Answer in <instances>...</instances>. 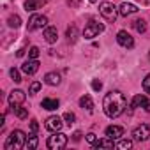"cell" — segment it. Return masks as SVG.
<instances>
[{"instance_id":"1","label":"cell","mask_w":150,"mask_h":150,"mask_svg":"<svg viewBox=\"0 0 150 150\" xmlns=\"http://www.w3.org/2000/svg\"><path fill=\"white\" fill-rule=\"evenodd\" d=\"M127 108V99L122 92L118 90H111L104 96L103 99V110L106 113V117L110 118H117L124 113V110Z\"/></svg>"},{"instance_id":"2","label":"cell","mask_w":150,"mask_h":150,"mask_svg":"<svg viewBox=\"0 0 150 150\" xmlns=\"http://www.w3.org/2000/svg\"><path fill=\"white\" fill-rule=\"evenodd\" d=\"M25 143H27L25 132L20 129H14L6 139V150H21L25 146Z\"/></svg>"},{"instance_id":"3","label":"cell","mask_w":150,"mask_h":150,"mask_svg":"<svg viewBox=\"0 0 150 150\" xmlns=\"http://www.w3.org/2000/svg\"><path fill=\"white\" fill-rule=\"evenodd\" d=\"M99 11H101V14H103V18L106 20V21H110V23H115L117 21V18H118V9L111 4V2H103L101 6H99Z\"/></svg>"},{"instance_id":"4","label":"cell","mask_w":150,"mask_h":150,"mask_svg":"<svg viewBox=\"0 0 150 150\" xmlns=\"http://www.w3.org/2000/svg\"><path fill=\"white\" fill-rule=\"evenodd\" d=\"M48 148L50 150H62V148H65V145H67V136L65 134H62L60 131L58 132H53V136H50L48 138Z\"/></svg>"},{"instance_id":"5","label":"cell","mask_w":150,"mask_h":150,"mask_svg":"<svg viewBox=\"0 0 150 150\" xmlns=\"http://www.w3.org/2000/svg\"><path fill=\"white\" fill-rule=\"evenodd\" d=\"M103 30H104V25H103V23H99V21H96V20H90V21L87 23L85 30H83V37H85V39H94V37H97Z\"/></svg>"},{"instance_id":"6","label":"cell","mask_w":150,"mask_h":150,"mask_svg":"<svg viewBox=\"0 0 150 150\" xmlns=\"http://www.w3.org/2000/svg\"><path fill=\"white\" fill-rule=\"evenodd\" d=\"M46 25H48V18H46V16H42V14H32V16H30V20H28L27 28L32 32V30L46 28Z\"/></svg>"},{"instance_id":"7","label":"cell","mask_w":150,"mask_h":150,"mask_svg":"<svg viewBox=\"0 0 150 150\" xmlns=\"http://www.w3.org/2000/svg\"><path fill=\"white\" fill-rule=\"evenodd\" d=\"M117 42H118L122 48H127V50H131V48L134 46L132 35H131L129 32H125V30H120V32L117 34Z\"/></svg>"},{"instance_id":"8","label":"cell","mask_w":150,"mask_h":150,"mask_svg":"<svg viewBox=\"0 0 150 150\" xmlns=\"http://www.w3.org/2000/svg\"><path fill=\"white\" fill-rule=\"evenodd\" d=\"M148 136H150V127L146 124H141L132 131V139H136V141H146Z\"/></svg>"},{"instance_id":"9","label":"cell","mask_w":150,"mask_h":150,"mask_svg":"<svg viewBox=\"0 0 150 150\" xmlns=\"http://www.w3.org/2000/svg\"><path fill=\"white\" fill-rule=\"evenodd\" d=\"M25 92L23 90H13L11 94H9V104H11V108L14 110V108H18V106H21L23 103H25Z\"/></svg>"},{"instance_id":"10","label":"cell","mask_w":150,"mask_h":150,"mask_svg":"<svg viewBox=\"0 0 150 150\" xmlns=\"http://www.w3.org/2000/svg\"><path fill=\"white\" fill-rule=\"evenodd\" d=\"M62 118L60 117H57V115H51V117H48L46 118V124H44V127L50 131V132H58L60 129H62Z\"/></svg>"},{"instance_id":"11","label":"cell","mask_w":150,"mask_h":150,"mask_svg":"<svg viewBox=\"0 0 150 150\" xmlns=\"http://www.w3.org/2000/svg\"><path fill=\"white\" fill-rule=\"evenodd\" d=\"M21 71H23L25 74H28V76L35 74V72L39 71V62H37V58H28V60L21 65Z\"/></svg>"},{"instance_id":"12","label":"cell","mask_w":150,"mask_h":150,"mask_svg":"<svg viewBox=\"0 0 150 150\" xmlns=\"http://www.w3.org/2000/svg\"><path fill=\"white\" fill-rule=\"evenodd\" d=\"M106 136L111 138V139H118V138L124 136V127H120V125H110V127H106Z\"/></svg>"},{"instance_id":"13","label":"cell","mask_w":150,"mask_h":150,"mask_svg":"<svg viewBox=\"0 0 150 150\" xmlns=\"http://www.w3.org/2000/svg\"><path fill=\"white\" fill-rule=\"evenodd\" d=\"M118 13H120V16H131V14L138 13V7H136L134 4H127V2H124V4L118 7Z\"/></svg>"},{"instance_id":"14","label":"cell","mask_w":150,"mask_h":150,"mask_svg":"<svg viewBox=\"0 0 150 150\" xmlns=\"http://www.w3.org/2000/svg\"><path fill=\"white\" fill-rule=\"evenodd\" d=\"M44 39H46V42H50V44L57 42V39H58L57 28H55V27H46V28H44Z\"/></svg>"},{"instance_id":"15","label":"cell","mask_w":150,"mask_h":150,"mask_svg":"<svg viewBox=\"0 0 150 150\" xmlns=\"http://www.w3.org/2000/svg\"><path fill=\"white\" fill-rule=\"evenodd\" d=\"M44 83L46 85H51V87L60 85V74L58 72H48L46 76H44Z\"/></svg>"},{"instance_id":"16","label":"cell","mask_w":150,"mask_h":150,"mask_svg":"<svg viewBox=\"0 0 150 150\" xmlns=\"http://www.w3.org/2000/svg\"><path fill=\"white\" fill-rule=\"evenodd\" d=\"M58 99H50V97H46V99H42V103H41V106L44 108V110H50V111H53V110H57L58 108Z\"/></svg>"},{"instance_id":"17","label":"cell","mask_w":150,"mask_h":150,"mask_svg":"<svg viewBox=\"0 0 150 150\" xmlns=\"http://www.w3.org/2000/svg\"><path fill=\"white\" fill-rule=\"evenodd\" d=\"M94 146L96 148H113L115 146V143H113V139L111 138H104V139H97L96 143H94Z\"/></svg>"},{"instance_id":"18","label":"cell","mask_w":150,"mask_h":150,"mask_svg":"<svg viewBox=\"0 0 150 150\" xmlns=\"http://www.w3.org/2000/svg\"><path fill=\"white\" fill-rule=\"evenodd\" d=\"M80 106H81L83 110H87V111H92V110H94V101H92V97H90V96H83V97L80 99Z\"/></svg>"},{"instance_id":"19","label":"cell","mask_w":150,"mask_h":150,"mask_svg":"<svg viewBox=\"0 0 150 150\" xmlns=\"http://www.w3.org/2000/svg\"><path fill=\"white\" fill-rule=\"evenodd\" d=\"M37 145H39V139H37V136L32 132V134L27 138V143H25V146H27L28 150H34V148H37Z\"/></svg>"},{"instance_id":"20","label":"cell","mask_w":150,"mask_h":150,"mask_svg":"<svg viewBox=\"0 0 150 150\" xmlns=\"http://www.w3.org/2000/svg\"><path fill=\"white\" fill-rule=\"evenodd\" d=\"M76 35H78V28L74 27V25H71V27L67 28V32H65L67 41H69V42H74V41H76Z\"/></svg>"},{"instance_id":"21","label":"cell","mask_w":150,"mask_h":150,"mask_svg":"<svg viewBox=\"0 0 150 150\" xmlns=\"http://www.w3.org/2000/svg\"><path fill=\"white\" fill-rule=\"evenodd\" d=\"M7 23H9V27H11V28H18V27L21 25V18H20L18 14H13V16H9Z\"/></svg>"},{"instance_id":"22","label":"cell","mask_w":150,"mask_h":150,"mask_svg":"<svg viewBox=\"0 0 150 150\" xmlns=\"http://www.w3.org/2000/svg\"><path fill=\"white\" fill-rule=\"evenodd\" d=\"M115 146L120 150H129V148H132V139H120Z\"/></svg>"},{"instance_id":"23","label":"cell","mask_w":150,"mask_h":150,"mask_svg":"<svg viewBox=\"0 0 150 150\" xmlns=\"http://www.w3.org/2000/svg\"><path fill=\"white\" fill-rule=\"evenodd\" d=\"M132 25H134L136 32H139V34H143V32L146 30V23H145V20H141V18H139V20H136Z\"/></svg>"},{"instance_id":"24","label":"cell","mask_w":150,"mask_h":150,"mask_svg":"<svg viewBox=\"0 0 150 150\" xmlns=\"http://www.w3.org/2000/svg\"><path fill=\"white\" fill-rule=\"evenodd\" d=\"M146 101V97L143 96V94H138V96H134V99H132V108H138V106H143V103Z\"/></svg>"},{"instance_id":"25","label":"cell","mask_w":150,"mask_h":150,"mask_svg":"<svg viewBox=\"0 0 150 150\" xmlns=\"http://www.w3.org/2000/svg\"><path fill=\"white\" fill-rule=\"evenodd\" d=\"M37 7H39V4L35 2V0H27V2H25V11L27 13H34Z\"/></svg>"},{"instance_id":"26","label":"cell","mask_w":150,"mask_h":150,"mask_svg":"<svg viewBox=\"0 0 150 150\" xmlns=\"http://www.w3.org/2000/svg\"><path fill=\"white\" fill-rule=\"evenodd\" d=\"M13 111H14V115H16L18 118H27V117H28V111H27V108H21V106H18V108H14Z\"/></svg>"},{"instance_id":"27","label":"cell","mask_w":150,"mask_h":150,"mask_svg":"<svg viewBox=\"0 0 150 150\" xmlns=\"http://www.w3.org/2000/svg\"><path fill=\"white\" fill-rule=\"evenodd\" d=\"M9 74H11V78H13L14 83H20V81H21V76H20V71H18V69L13 67V69L9 71Z\"/></svg>"},{"instance_id":"28","label":"cell","mask_w":150,"mask_h":150,"mask_svg":"<svg viewBox=\"0 0 150 150\" xmlns=\"http://www.w3.org/2000/svg\"><path fill=\"white\" fill-rule=\"evenodd\" d=\"M64 120H65V124H67V125H72V124H74V120H76V117H74V113L67 111V113H64Z\"/></svg>"},{"instance_id":"29","label":"cell","mask_w":150,"mask_h":150,"mask_svg":"<svg viewBox=\"0 0 150 150\" xmlns=\"http://www.w3.org/2000/svg\"><path fill=\"white\" fill-rule=\"evenodd\" d=\"M39 90H41V83H39V81H34V83L30 85V88H28V94L34 96V94H37Z\"/></svg>"},{"instance_id":"30","label":"cell","mask_w":150,"mask_h":150,"mask_svg":"<svg viewBox=\"0 0 150 150\" xmlns=\"http://www.w3.org/2000/svg\"><path fill=\"white\" fill-rule=\"evenodd\" d=\"M39 53H41V51H39V48H37V46H32V48L28 50V58H37V57H39Z\"/></svg>"},{"instance_id":"31","label":"cell","mask_w":150,"mask_h":150,"mask_svg":"<svg viewBox=\"0 0 150 150\" xmlns=\"http://www.w3.org/2000/svg\"><path fill=\"white\" fill-rule=\"evenodd\" d=\"M143 90H145L146 94H150V74H146L145 80H143Z\"/></svg>"},{"instance_id":"32","label":"cell","mask_w":150,"mask_h":150,"mask_svg":"<svg viewBox=\"0 0 150 150\" xmlns=\"http://www.w3.org/2000/svg\"><path fill=\"white\" fill-rule=\"evenodd\" d=\"M103 88V83L99 81V80H92V90H96V92H99Z\"/></svg>"},{"instance_id":"33","label":"cell","mask_w":150,"mask_h":150,"mask_svg":"<svg viewBox=\"0 0 150 150\" xmlns=\"http://www.w3.org/2000/svg\"><path fill=\"white\" fill-rule=\"evenodd\" d=\"M37 129H39V124H37V120H30V131H32L34 134H37Z\"/></svg>"},{"instance_id":"34","label":"cell","mask_w":150,"mask_h":150,"mask_svg":"<svg viewBox=\"0 0 150 150\" xmlns=\"http://www.w3.org/2000/svg\"><path fill=\"white\" fill-rule=\"evenodd\" d=\"M87 141H88V143H92V145H94V143H96V141H97V136H96V134H94V132H88V134H87Z\"/></svg>"},{"instance_id":"35","label":"cell","mask_w":150,"mask_h":150,"mask_svg":"<svg viewBox=\"0 0 150 150\" xmlns=\"http://www.w3.org/2000/svg\"><path fill=\"white\" fill-rule=\"evenodd\" d=\"M141 108H143L145 111H148V113H150V99H146V101L143 103V106H141Z\"/></svg>"},{"instance_id":"36","label":"cell","mask_w":150,"mask_h":150,"mask_svg":"<svg viewBox=\"0 0 150 150\" xmlns=\"http://www.w3.org/2000/svg\"><path fill=\"white\" fill-rule=\"evenodd\" d=\"M72 139H74V141H80V139H81V132H80V131H76V132L72 134Z\"/></svg>"},{"instance_id":"37","label":"cell","mask_w":150,"mask_h":150,"mask_svg":"<svg viewBox=\"0 0 150 150\" xmlns=\"http://www.w3.org/2000/svg\"><path fill=\"white\" fill-rule=\"evenodd\" d=\"M25 55V48H20L18 51H16V57H23Z\"/></svg>"},{"instance_id":"38","label":"cell","mask_w":150,"mask_h":150,"mask_svg":"<svg viewBox=\"0 0 150 150\" xmlns=\"http://www.w3.org/2000/svg\"><path fill=\"white\" fill-rule=\"evenodd\" d=\"M69 6H74V7H76V6H78V0H69Z\"/></svg>"},{"instance_id":"39","label":"cell","mask_w":150,"mask_h":150,"mask_svg":"<svg viewBox=\"0 0 150 150\" xmlns=\"http://www.w3.org/2000/svg\"><path fill=\"white\" fill-rule=\"evenodd\" d=\"M35 2H37V4H39V7H41V6H44V4L48 2V0H35Z\"/></svg>"},{"instance_id":"40","label":"cell","mask_w":150,"mask_h":150,"mask_svg":"<svg viewBox=\"0 0 150 150\" xmlns=\"http://www.w3.org/2000/svg\"><path fill=\"white\" fill-rule=\"evenodd\" d=\"M90 2H92V4H96V2H97V0H90Z\"/></svg>"}]
</instances>
